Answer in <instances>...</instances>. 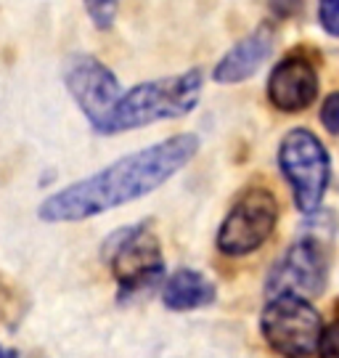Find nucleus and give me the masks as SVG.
<instances>
[{
  "mask_svg": "<svg viewBox=\"0 0 339 358\" xmlns=\"http://www.w3.org/2000/svg\"><path fill=\"white\" fill-rule=\"evenodd\" d=\"M64 85L96 133L103 130L125 93L112 69L90 53H72L64 62Z\"/></svg>",
  "mask_w": 339,
  "mask_h": 358,
  "instance_id": "nucleus-7",
  "label": "nucleus"
},
{
  "mask_svg": "<svg viewBox=\"0 0 339 358\" xmlns=\"http://www.w3.org/2000/svg\"><path fill=\"white\" fill-rule=\"evenodd\" d=\"M201 88H204L201 69H186L180 75L138 83L122 93V99L117 101L112 117L106 120L101 133L117 136L125 130L146 128L154 122L186 117L199 103Z\"/></svg>",
  "mask_w": 339,
  "mask_h": 358,
  "instance_id": "nucleus-2",
  "label": "nucleus"
},
{
  "mask_svg": "<svg viewBox=\"0 0 339 358\" xmlns=\"http://www.w3.org/2000/svg\"><path fill=\"white\" fill-rule=\"evenodd\" d=\"M260 332L278 356L308 358L318 353L324 321L313 303L300 294H273L260 313Z\"/></svg>",
  "mask_w": 339,
  "mask_h": 358,
  "instance_id": "nucleus-5",
  "label": "nucleus"
},
{
  "mask_svg": "<svg viewBox=\"0 0 339 358\" xmlns=\"http://www.w3.org/2000/svg\"><path fill=\"white\" fill-rule=\"evenodd\" d=\"M217 300V287L196 268H178L162 289V303L167 310H199Z\"/></svg>",
  "mask_w": 339,
  "mask_h": 358,
  "instance_id": "nucleus-11",
  "label": "nucleus"
},
{
  "mask_svg": "<svg viewBox=\"0 0 339 358\" xmlns=\"http://www.w3.org/2000/svg\"><path fill=\"white\" fill-rule=\"evenodd\" d=\"M318 22L331 38H339V0L318 3Z\"/></svg>",
  "mask_w": 339,
  "mask_h": 358,
  "instance_id": "nucleus-13",
  "label": "nucleus"
},
{
  "mask_svg": "<svg viewBox=\"0 0 339 358\" xmlns=\"http://www.w3.org/2000/svg\"><path fill=\"white\" fill-rule=\"evenodd\" d=\"M278 167L289 183L294 207L305 215L318 213L331 178V159L321 138L308 128L289 130L278 146Z\"/></svg>",
  "mask_w": 339,
  "mask_h": 358,
  "instance_id": "nucleus-4",
  "label": "nucleus"
},
{
  "mask_svg": "<svg viewBox=\"0 0 339 358\" xmlns=\"http://www.w3.org/2000/svg\"><path fill=\"white\" fill-rule=\"evenodd\" d=\"M321 125L331 133V136H339V90L331 93L324 99L321 103Z\"/></svg>",
  "mask_w": 339,
  "mask_h": 358,
  "instance_id": "nucleus-14",
  "label": "nucleus"
},
{
  "mask_svg": "<svg viewBox=\"0 0 339 358\" xmlns=\"http://www.w3.org/2000/svg\"><path fill=\"white\" fill-rule=\"evenodd\" d=\"M268 99L278 112H305L318 99V69L313 62L302 53L284 56L268 77Z\"/></svg>",
  "mask_w": 339,
  "mask_h": 358,
  "instance_id": "nucleus-9",
  "label": "nucleus"
},
{
  "mask_svg": "<svg viewBox=\"0 0 339 358\" xmlns=\"http://www.w3.org/2000/svg\"><path fill=\"white\" fill-rule=\"evenodd\" d=\"M117 11H120V3H114V0L112 3L109 0H90V3H85V13L96 24V29H112Z\"/></svg>",
  "mask_w": 339,
  "mask_h": 358,
  "instance_id": "nucleus-12",
  "label": "nucleus"
},
{
  "mask_svg": "<svg viewBox=\"0 0 339 358\" xmlns=\"http://www.w3.org/2000/svg\"><path fill=\"white\" fill-rule=\"evenodd\" d=\"M318 358H339V319L324 327L321 345H318Z\"/></svg>",
  "mask_w": 339,
  "mask_h": 358,
  "instance_id": "nucleus-15",
  "label": "nucleus"
},
{
  "mask_svg": "<svg viewBox=\"0 0 339 358\" xmlns=\"http://www.w3.org/2000/svg\"><path fill=\"white\" fill-rule=\"evenodd\" d=\"M278 202L271 189L252 186L241 194L217 229V250L228 257H244L260 250L278 226Z\"/></svg>",
  "mask_w": 339,
  "mask_h": 358,
  "instance_id": "nucleus-6",
  "label": "nucleus"
},
{
  "mask_svg": "<svg viewBox=\"0 0 339 358\" xmlns=\"http://www.w3.org/2000/svg\"><path fill=\"white\" fill-rule=\"evenodd\" d=\"M0 358H8L6 356V350H3V345H0Z\"/></svg>",
  "mask_w": 339,
  "mask_h": 358,
  "instance_id": "nucleus-16",
  "label": "nucleus"
},
{
  "mask_svg": "<svg viewBox=\"0 0 339 358\" xmlns=\"http://www.w3.org/2000/svg\"><path fill=\"white\" fill-rule=\"evenodd\" d=\"M101 257L120 287V297L149 289L164 276V257L151 223L117 229L101 247Z\"/></svg>",
  "mask_w": 339,
  "mask_h": 358,
  "instance_id": "nucleus-3",
  "label": "nucleus"
},
{
  "mask_svg": "<svg viewBox=\"0 0 339 358\" xmlns=\"http://www.w3.org/2000/svg\"><path fill=\"white\" fill-rule=\"evenodd\" d=\"M273 43H276L273 27H257L254 32L244 35L239 43H233L228 48L226 56L215 64L212 80L215 83H223V85H233V83L250 80L268 62V56L273 51Z\"/></svg>",
  "mask_w": 339,
  "mask_h": 358,
  "instance_id": "nucleus-10",
  "label": "nucleus"
},
{
  "mask_svg": "<svg viewBox=\"0 0 339 358\" xmlns=\"http://www.w3.org/2000/svg\"><path fill=\"white\" fill-rule=\"evenodd\" d=\"M329 279V239L321 234H302L268 276V294L315 297Z\"/></svg>",
  "mask_w": 339,
  "mask_h": 358,
  "instance_id": "nucleus-8",
  "label": "nucleus"
},
{
  "mask_svg": "<svg viewBox=\"0 0 339 358\" xmlns=\"http://www.w3.org/2000/svg\"><path fill=\"white\" fill-rule=\"evenodd\" d=\"M196 152L199 138L194 133H178L140 152L125 154L99 173L45 196L38 207V215L45 223H80L117 210L164 186L189 165Z\"/></svg>",
  "mask_w": 339,
  "mask_h": 358,
  "instance_id": "nucleus-1",
  "label": "nucleus"
}]
</instances>
